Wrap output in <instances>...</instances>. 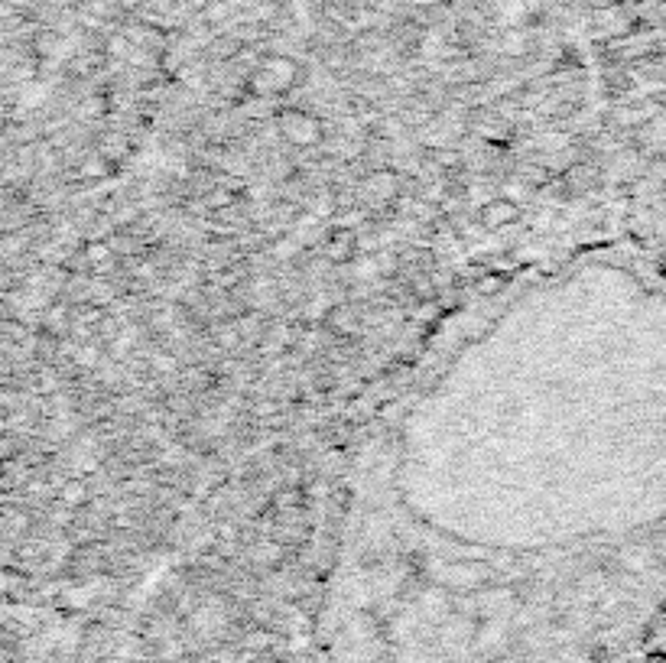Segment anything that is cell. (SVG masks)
Instances as JSON below:
<instances>
[{"label": "cell", "instance_id": "1", "mask_svg": "<svg viewBox=\"0 0 666 663\" xmlns=\"http://www.w3.org/2000/svg\"><path fill=\"white\" fill-rule=\"evenodd\" d=\"M296 82H299L296 59L280 56V52L264 56L251 72H247V88H251V95H257V98H280Z\"/></svg>", "mask_w": 666, "mask_h": 663}, {"label": "cell", "instance_id": "2", "mask_svg": "<svg viewBox=\"0 0 666 663\" xmlns=\"http://www.w3.org/2000/svg\"><path fill=\"white\" fill-rule=\"evenodd\" d=\"M280 134H283L286 143H290V147L306 150V147H312V143L322 140V124L316 121V117H312V111L290 108L280 117Z\"/></svg>", "mask_w": 666, "mask_h": 663}, {"label": "cell", "instance_id": "3", "mask_svg": "<svg viewBox=\"0 0 666 663\" xmlns=\"http://www.w3.org/2000/svg\"><path fill=\"white\" fill-rule=\"evenodd\" d=\"M397 173H387V169H377L361 186V199H368V205H384L397 195Z\"/></svg>", "mask_w": 666, "mask_h": 663}, {"label": "cell", "instance_id": "4", "mask_svg": "<svg viewBox=\"0 0 666 663\" xmlns=\"http://www.w3.org/2000/svg\"><path fill=\"white\" fill-rule=\"evenodd\" d=\"M517 205L507 202V199H498V202H485V208H481V221H485V228H504L511 225V221H517Z\"/></svg>", "mask_w": 666, "mask_h": 663}, {"label": "cell", "instance_id": "5", "mask_svg": "<svg viewBox=\"0 0 666 663\" xmlns=\"http://www.w3.org/2000/svg\"><path fill=\"white\" fill-rule=\"evenodd\" d=\"M59 501L65 507H75V504H85L88 501V488L82 485V481H69L62 491H59Z\"/></svg>", "mask_w": 666, "mask_h": 663}]
</instances>
